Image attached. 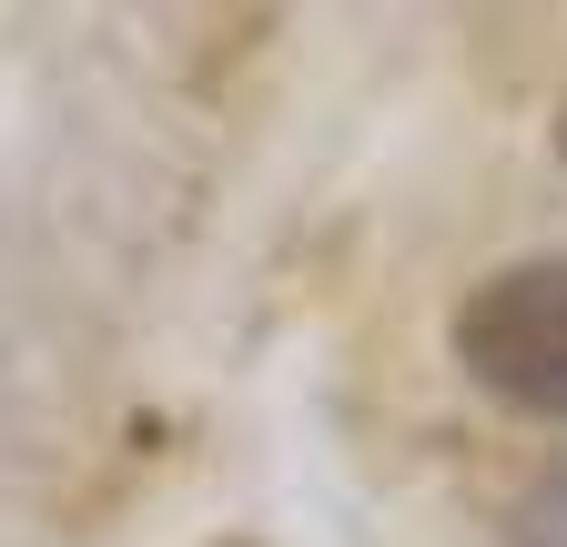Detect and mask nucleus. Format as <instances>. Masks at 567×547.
<instances>
[{"instance_id": "nucleus-1", "label": "nucleus", "mask_w": 567, "mask_h": 547, "mask_svg": "<svg viewBox=\"0 0 567 547\" xmlns=\"http://www.w3.org/2000/svg\"><path fill=\"white\" fill-rule=\"evenodd\" d=\"M456 365L517 416L567 426V254H527L456 305Z\"/></svg>"}, {"instance_id": "nucleus-2", "label": "nucleus", "mask_w": 567, "mask_h": 547, "mask_svg": "<svg viewBox=\"0 0 567 547\" xmlns=\"http://www.w3.org/2000/svg\"><path fill=\"white\" fill-rule=\"evenodd\" d=\"M557 163H567V102H557Z\"/></svg>"}]
</instances>
